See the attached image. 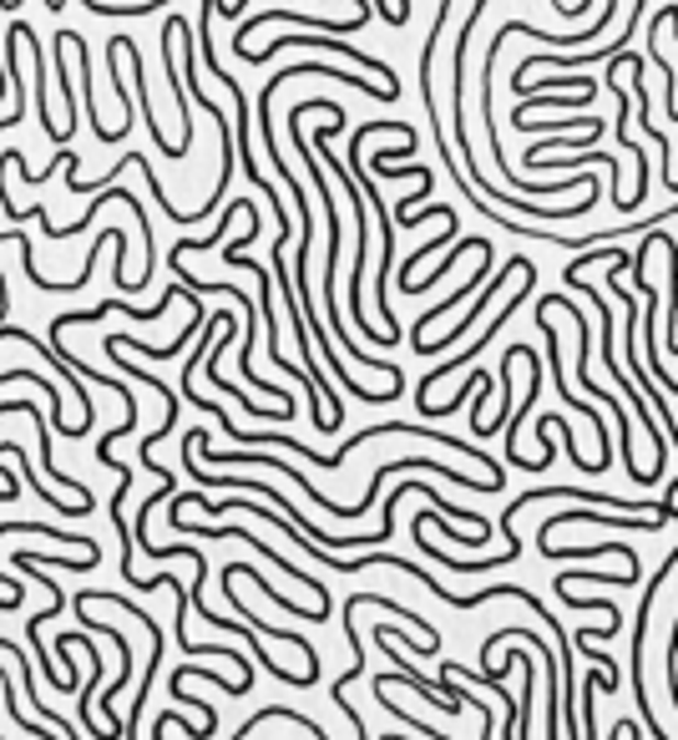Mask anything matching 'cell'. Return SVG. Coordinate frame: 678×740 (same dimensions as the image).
<instances>
[{"label": "cell", "instance_id": "6da1fadb", "mask_svg": "<svg viewBox=\"0 0 678 740\" xmlns=\"http://www.w3.org/2000/svg\"><path fill=\"white\" fill-rule=\"evenodd\" d=\"M375 133H395V137H416V127L410 122H365L360 133H354V143H350V172H354V183H360V193H365V203L370 209H385L380 203V188L370 183V172H365V143ZM380 284H385V274H391V218H380Z\"/></svg>", "mask_w": 678, "mask_h": 740}, {"label": "cell", "instance_id": "7a4b0ae2", "mask_svg": "<svg viewBox=\"0 0 678 740\" xmlns=\"http://www.w3.org/2000/svg\"><path fill=\"white\" fill-rule=\"evenodd\" d=\"M279 46H329V52H339V56H354L360 67H370V77H375L385 92L400 97V81H395V71L385 67V61H375V56L360 52V46H339V41H329V36H279V41H269V46H248L244 61H253V67H259V61H269V56L279 52Z\"/></svg>", "mask_w": 678, "mask_h": 740}, {"label": "cell", "instance_id": "3957f363", "mask_svg": "<svg viewBox=\"0 0 678 740\" xmlns=\"http://www.w3.org/2000/svg\"><path fill=\"white\" fill-rule=\"evenodd\" d=\"M532 284H536V279H532ZM532 284H527V290H517V294H511L507 304H501V310H496V315H491V330H486L482 340L471 345V350H461V356H451V360H445V366L426 370V381L416 385V406H420V416H426V406H431V385H441L445 375H451V370H461V366H466V360H476V356H482L486 345H491V335H496V330H501V325H507V319H511V310H517V304H522L527 294H532Z\"/></svg>", "mask_w": 678, "mask_h": 740}, {"label": "cell", "instance_id": "277c9868", "mask_svg": "<svg viewBox=\"0 0 678 740\" xmlns=\"http://www.w3.org/2000/svg\"><path fill=\"white\" fill-rule=\"evenodd\" d=\"M71 46H77V56H81V77H87V97H92V61H87V41H81L77 31H71ZM87 122L97 127V137H102V143H117V137H122V127H106V122L97 117L92 102H87Z\"/></svg>", "mask_w": 678, "mask_h": 740}, {"label": "cell", "instance_id": "5b68a950", "mask_svg": "<svg viewBox=\"0 0 678 740\" xmlns=\"http://www.w3.org/2000/svg\"><path fill=\"white\" fill-rule=\"evenodd\" d=\"M61 5H66V0H52V11H61Z\"/></svg>", "mask_w": 678, "mask_h": 740}]
</instances>
